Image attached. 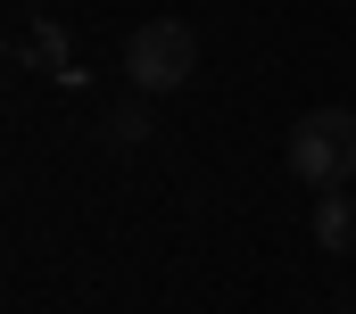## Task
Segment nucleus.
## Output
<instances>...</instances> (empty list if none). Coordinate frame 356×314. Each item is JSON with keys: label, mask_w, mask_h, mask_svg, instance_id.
Listing matches in <instances>:
<instances>
[{"label": "nucleus", "mask_w": 356, "mask_h": 314, "mask_svg": "<svg viewBox=\"0 0 356 314\" xmlns=\"http://www.w3.org/2000/svg\"><path fill=\"white\" fill-rule=\"evenodd\" d=\"M282 165H290V182H307L315 199L340 190L356 174V108H315V116H298L290 141H282Z\"/></svg>", "instance_id": "1"}, {"label": "nucleus", "mask_w": 356, "mask_h": 314, "mask_svg": "<svg viewBox=\"0 0 356 314\" xmlns=\"http://www.w3.org/2000/svg\"><path fill=\"white\" fill-rule=\"evenodd\" d=\"M199 75V33L182 25V17H149V25H133L124 33V83L149 99V91H182V83Z\"/></svg>", "instance_id": "2"}, {"label": "nucleus", "mask_w": 356, "mask_h": 314, "mask_svg": "<svg viewBox=\"0 0 356 314\" xmlns=\"http://www.w3.org/2000/svg\"><path fill=\"white\" fill-rule=\"evenodd\" d=\"M315 248H332V256H348V248H356V207H348V190H323V199H315Z\"/></svg>", "instance_id": "3"}, {"label": "nucleus", "mask_w": 356, "mask_h": 314, "mask_svg": "<svg viewBox=\"0 0 356 314\" xmlns=\"http://www.w3.org/2000/svg\"><path fill=\"white\" fill-rule=\"evenodd\" d=\"M108 141H116V149L149 141V99H116V108H108Z\"/></svg>", "instance_id": "4"}, {"label": "nucleus", "mask_w": 356, "mask_h": 314, "mask_svg": "<svg viewBox=\"0 0 356 314\" xmlns=\"http://www.w3.org/2000/svg\"><path fill=\"white\" fill-rule=\"evenodd\" d=\"M25 58H33V67H67V33H58V25H33V33H25Z\"/></svg>", "instance_id": "5"}]
</instances>
